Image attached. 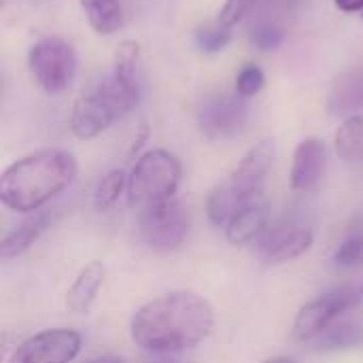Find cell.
<instances>
[{
    "label": "cell",
    "instance_id": "cell-1",
    "mask_svg": "<svg viewBox=\"0 0 363 363\" xmlns=\"http://www.w3.org/2000/svg\"><path fill=\"white\" fill-rule=\"evenodd\" d=\"M215 328V311L196 291L177 289L143 304L130 321L132 342L149 353L177 355L204 342Z\"/></svg>",
    "mask_w": 363,
    "mask_h": 363
},
{
    "label": "cell",
    "instance_id": "cell-27",
    "mask_svg": "<svg viewBox=\"0 0 363 363\" xmlns=\"http://www.w3.org/2000/svg\"><path fill=\"white\" fill-rule=\"evenodd\" d=\"M342 13H363V0H334Z\"/></svg>",
    "mask_w": 363,
    "mask_h": 363
},
{
    "label": "cell",
    "instance_id": "cell-14",
    "mask_svg": "<svg viewBox=\"0 0 363 363\" xmlns=\"http://www.w3.org/2000/svg\"><path fill=\"white\" fill-rule=\"evenodd\" d=\"M60 217V208H40L30 213L13 232H9L0 242V259L9 262L21 253H26Z\"/></svg>",
    "mask_w": 363,
    "mask_h": 363
},
{
    "label": "cell",
    "instance_id": "cell-19",
    "mask_svg": "<svg viewBox=\"0 0 363 363\" xmlns=\"http://www.w3.org/2000/svg\"><path fill=\"white\" fill-rule=\"evenodd\" d=\"M89 26L98 34H115L123 26L121 0H79Z\"/></svg>",
    "mask_w": 363,
    "mask_h": 363
},
{
    "label": "cell",
    "instance_id": "cell-15",
    "mask_svg": "<svg viewBox=\"0 0 363 363\" xmlns=\"http://www.w3.org/2000/svg\"><path fill=\"white\" fill-rule=\"evenodd\" d=\"M270 225V206L266 198L242 204L225 228V238L232 245L257 242Z\"/></svg>",
    "mask_w": 363,
    "mask_h": 363
},
{
    "label": "cell",
    "instance_id": "cell-5",
    "mask_svg": "<svg viewBox=\"0 0 363 363\" xmlns=\"http://www.w3.org/2000/svg\"><path fill=\"white\" fill-rule=\"evenodd\" d=\"M28 68L34 83L51 96L64 94L79 70L74 47L60 36H43L28 49Z\"/></svg>",
    "mask_w": 363,
    "mask_h": 363
},
{
    "label": "cell",
    "instance_id": "cell-11",
    "mask_svg": "<svg viewBox=\"0 0 363 363\" xmlns=\"http://www.w3.org/2000/svg\"><path fill=\"white\" fill-rule=\"evenodd\" d=\"M272 162H274V143L268 140V138L253 145L245 153V157L238 162V166L232 172L228 185L236 194L240 206L249 204L253 200L266 198L264 189H266V181H268Z\"/></svg>",
    "mask_w": 363,
    "mask_h": 363
},
{
    "label": "cell",
    "instance_id": "cell-6",
    "mask_svg": "<svg viewBox=\"0 0 363 363\" xmlns=\"http://www.w3.org/2000/svg\"><path fill=\"white\" fill-rule=\"evenodd\" d=\"M249 121V102L236 91L206 94L196 106V123L208 140L236 138Z\"/></svg>",
    "mask_w": 363,
    "mask_h": 363
},
{
    "label": "cell",
    "instance_id": "cell-4",
    "mask_svg": "<svg viewBox=\"0 0 363 363\" xmlns=\"http://www.w3.org/2000/svg\"><path fill=\"white\" fill-rule=\"evenodd\" d=\"M183 177L179 157L166 149H149L134 162L128 174V204L145 211L174 198Z\"/></svg>",
    "mask_w": 363,
    "mask_h": 363
},
{
    "label": "cell",
    "instance_id": "cell-30",
    "mask_svg": "<svg viewBox=\"0 0 363 363\" xmlns=\"http://www.w3.org/2000/svg\"><path fill=\"white\" fill-rule=\"evenodd\" d=\"M89 363H123V359H119V357H100V359H94Z\"/></svg>",
    "mask_w": 363,
    "mask_h": 363
},
{
    "label": "cell",
    "instance_id": "cell-25",
    "mask_svg": "<svg viewBox=\"0 0 363 363\" xmlns=\"http://www.w3.org/2000/svg\"><path fill=\"white\" fill-rule=\"evenodd\" d=\"M363 264V234L349 236L340 242V247L334 253V266L340 270H351Z\"/></svg>",
    "mask_w": 363,
    "mask_h": 363
},
{
    "label": "cell",
    "instance_id": "cell-7",
    "mask_svg": "<svg viewBox=\"0 0 363 363\" xmlns=\"http://www.w3.org/2000/svg\"><path fill=\"white\" fill-rule=\"evenodd\" d=\"M138 232L149 249L170 253L185 242L189 234V215L179 200L170 198L166 202L140 211Z\"/></svg>",
    "mask_w": 363,
    "mask_h": 363
},
{
    "label": "cell",
    "instance_id": "cell-22",
    "mask_svg": "<svg viewBox=\"0 0 363 363\" xmlns=\"http://www.w3.org/2000/svg\"><path fill=\"white\" fill-rule=\"evenodd\" d=\"M128 189V174L121 168H115L111 172H106L94 191V208L98 213H106L108 208H113L117 204V200L121 198V194Z\"/></svg>",
    "mask_w": 363,
    "mask_h": 363
},
{
    "label": "cell",
    "instance_id": "cell-17",
    "mask_svg": "<svg viewBox=\"0 0 363 363\" xmlns=\"http://www.w3.org/2000/svg\"><path fill=\"white\" fill-rule=\"evenodd\" d=\"M363 108V68L342 72L330 87L328 111L336 117H351Z\"/></svg>",
    "mask_w": 363,
    "mask_h": 363
},
{
    "label": "cell",
    "instance_id": "cell-13",
    "mask_svg": "<svg viewBox=\"0 0 363 363\" xmlns=\"http://www.w3.org/2000/svg\"><path fill=\"white\" fill-rule=\"evenodd\" d=\"M328 164V147L321 138H306L302 140L294 151L291 172H289V185L298 194L313 191Z\"/></svg>",
    "mask_w": 363,
    "mask_h": 363
},
{
    "label": "cell",
    "instance_id": "cell-3",
    "mask_svg": "<svg viewBox=\"0 0 363 363\" xmlns=\"http://www.w3.org/2000/svg\"><path fill=\"white\" fill-rule=\"evenodd\" d=\"M79 172L72 153L62 149L34 151L13 162L0 177V202L13 213H36L62 194Z\"/></svg>",
    "mask_w": 363,
    "mask_h": 363
},
{
    "label": "cell",
    "instance_id": "cell-2",
    "mask_svg": "<svg viewBox=\"0 0 363 363\" xmlns=\"http://www.w3.org/2000/svg\"><path fill=\"white\" fill-rule=\"evenodd\" d=\"M140 47L123 40L117 47L113 72L83 91L70 111V130L79 140H91L121 121L140 102Z\"/></svg>",
    "mask_w": 363,
    "mask_h": 363
},
{
    "label": "cell",
    "instance_id": "cell-18",
    "mask_svg": "<svg viewBox=\"0 0 363 363\" xmlns=\"http://www.w3.org/2000/svg\"><path fill=\"white\" fill-rule=\"evenodd\" d=\"M363 347V319H338L330 330H325L317 340L315 349L319 353L351 351Z\"/></svg>",
    "mask_w": 363,
    "mask_h": 363
},
{
    "label": "cell",
    "instance_id": "cell-26",
    "mask_svg": "<svg viewBox=\"0 0 363 363\" xmlns=\"http://www.w3.org/2000/svg\"><path fill=\"white\" fill-rule=\"evenodd\" d=\"M257 4H259V0H225L219 11L217 21H221L228 28H234L236 23L247 19L255 11Z\"/></svg>",
    "mask_w": 363,
    "mask_h": 363
},
{
    "label": "cell",
    "instance_id": "cell-29",
    "mask_svg": "<svg viewBox=\"0 0 363 363\" xmlns=\"http://www.w3.org/2000/svg\"><path fill=\"white\" fill-rule=\"evenodd\" d=\"M262 363H298L296 359H291V357H270V359H266V362Z\"/></svg>",
    "mask_w": 363,
    "mask_h": 363
},
{
    "label": "cell",
    "instance_id": "cell-8",
    "mask_svg": "<svg viewBox=\"0 0 363 363\" xmlns=\"http://www.w3.org/2000/svg\"><path fill=\"white\" fill-rule=\"evenodd\" d=\"M362 304V291L355 287H338L308 304H304L294 321V338L300 342L317 340L325 330H330L345 313Z\"/></svg>",
    "mask_w": 363,
    "mask_h": 363
},
{
    "label": "cell",
    "instance_id": "cell-9",
    "mask_svg": "<svg viewBox=\"0 0 363 363\" xmlns=\"http://www.w3.org/2000/svg\"><path fill=\"white\" fill-rule=\"evenodd\" d=\"M300 9V0H259L249 15L247 38L259 51L279 49L289 32V26Z\"/></svg>",
    "mask_w": 363,
    "mask_h": 363
},
{
    "label": "cell",
    "instance_id": "cell-23",
    "mask_svg": "<svg viewBox=\"0 0 363 363\" xmlns=\"http://www.w3.org/2000/svg\"><path fill=\"white\" fill-rule=\"evenodd\" d=\"M196 45L202 53H208V55H215V53H221L230 40H232V28L223 26L221 21H215V23H206V26H200L196 30Z\"/></svg>",
    "mask_w": 363,
    "mask_h": 363
},
{
    "label": "cell",
    "instance_id": "cell-21",
    "mask_svg": "<svg viewBox=\"0 0 363 363\" xmlns=\"http://www.w3.org/2000/svg\"><path fill=\"white\" fill-rule=\"evenodd\" d=\"M238 208H240V202L228 183L217 185L206 198V217L217 228H228V223L232 221Z\"/></svg>",
    "mask_w": 363,
    "mask_h": 363
},
{
    "label": "cell",
    "instance_id": "cell-20",
    "mask_svg": "<svg viewBox=\"0 0 363 363\" xmlns=\"http://www.w3.org/2000/svg\"><path fill=\"white\" fill-rule=\"evenodd\" d=\"M334 147L340 160L363 164V115H351L340 123L334 136Z\"/></svg>",
    "mask_w": 363,
    "mask_h": 363
},
{
    "label": "cell",
    "instance_id": "cell-28",
    "mask_svg": "<svg viewBox=\"0 0 363 363\" xmlns=\"http://www.w3.org/2000/svg\"><path fill=\"white\" fill-rule=\"evenodd\" d=\"M151 363H189V362H185V359H181V357H177V355H160L157 359H153Z\"/></svg>",
    "mask_w": 363,
    "mask_h": 363
},
{
    "label": "cell",
    "instance_id": "cell-10",
    "mask_svg": "<svg viewBox=\"0 0 363 363\" xmlns=\"http://www.w3.org/2000/svg\"><path fill=\"white\" fill-rule=\"evenodd\" d=\"M83 338L68 328L43 330L26 338L6 363H72L81 353Z\"/></svg>",
    "mask_w": 363,
    "mask_h": 363
},
{
    "label": "cell",
    "instance_id": "cell-24",
    "mask_svg": "<svg viewBox=\"0 0 363 363\" xmlns=\"http://www.w3.org/2000/svg\"><path fill=\"white\" fill-rule=\"evenodd\" d=\"M264 85H266V74H264V70H262L257 64L247 62V64L238 70V74H236V87H234V91L249 100V98H255V96L264 89Z\"/></svg>",
    "mask_w": 363,
    "mask_h": 363
},
{
    "label": "cell",
    "instance_id": "cell-12",
    "mask_svg": "<svg viewBox=\"0 0 363 363\" xmlns=\"http://www.w3.org/2000/svg\"><path fill=\"white\" fill-rule=\"evenodd\" d=\"M315 234L311 228H304L296 221H277L257 240V251L262 259L270 266L287 264L304 255L313 247Z\"/></svg>",
    "mask_w": 363,
    "mask_h": 363
},
{
    "label": "cell",
    "instance_id": "cell-16",
    "mask_svg": "<svg viewBox=\"0 0 363 363\" xmlns=\"http://www.w3.org/2000/svg\"><path fill=\"white\" fill-rule=\"evenodd\" d=\"M106 279V268L102 262H89L85 264L74 283L66 291V308L74 315H85L94 306L100 287L104 285Z\"/></svg>",
    "mask_w": 363,
    "mask_h": 363
}]
</instances>
